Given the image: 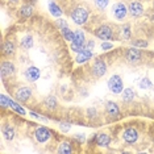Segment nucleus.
Segmentation results:
<instances>
[{
	"label": "nucleus",
	"mask_w": 154,
	"mask_h": 154,
	"mask_svg": "<svg viewBox=\"0 0 154 154\" xmlns=\"http://www.w3.org/2000/svg\"><path fill=\"white\" fill-rule=\"evenodd\" d=\"M111 142V138L109 136L106 134V133H100V134H97L96 137V143L99 146H108Z\"/></svg>",
	"instance_id": "nucleus-15"
},
{
	"label": "nucleus",
	"mask_w": 154,
	"mask_h": 154,
	"mask_svg": "<svg viewBox=\"0 0 154 154\" xmlns=\"http://www.w3.org/2000/svg\"><path fill=\"white\" fill-rule=\"evenodd\" d=\"M58 152H59V153H66V154H70V153H71V148H70V145H69L67 142H63L61 146H59Z\"/></svg>",
	"instance_id": "nucleus-22"
},
{
	"label": "nucleus",
	"mask_w": 154,
	"mask_h": 154,
	"mask_svg": "<svg viewBox=\"0 0 154 154\" xmlns=\"http://www.w3.org/2000/svg\"><path fill=\"white\" fill-rule=\"evenodd\" d=\"M9 107H12L13 109H15L16 112H19L20 115H25V109H24L23 107H20L17 103H15V101H13V100H11V104H9Z\"/></svg>",
	"instance_id": "nucleus-21"
},
{
	"label": "nucleus",
	"mask_w": 154,
	"mask_h": 154,
	"mask_svg": "<svg viewBox=\"0 0 154 154\" xmlns=\"http://www.w3.org/2000/svg\"><path fill=\"white\" fill-rule=\"evenodd\" d=\"M62 34H63V37H65L67 41H72V40H74V36H75V33H72L67 26L62 29Z\"/></svg>",
	"instance_id": "nucleus-20"
},
{
	"label": "nucleus",
	"mask_w": 154,
	"mask_h": 154,
	"mask_svg": "<svg viewBox=\"0 0 154 154\" xmlns=\"http://www.w3.org/2000/svg\"><path fill=\"white\" fill-rule=\"evenodd\" d=\"M108 87L113 94H120L122 92V82L119 75H113L108 80Z\"/></svg>",
	"instance_id": "nucleus-3"
},
{
	"label": "nucleus",
	"mask_w": 154,
	"mask_h": 154,
	"mask_svg": "<svg viewBox=\"0 0 154 154\" xmlns=\"http://www.w3.org/2000/svg\"><path fill=\"white\" fill-rule=\"evenodd\" d=\"M87 19H88V12H87V9L83 8V7H78V8L72 12V21L75 24H78V25L85 24L87 21Z\"/></svg>",
	"instance_id": "nucleus-1"
},
{
	"label": "nucleus",
	"mask_w": 154,
	"mask_h": 154,
	"mask_svg": "<svg viewBox=\"0 0 154 154\" xmlns=\"http://www.w3.org/2000/svg\"><path fill=\"white\" fill-rule=\"evenodd\" d=\"M21 45L24 48H26V49H29V48H32L33 46V41H32V38L30 37H25L24 40L21 41Z\"/></svg>",
	"instance_id": "nucleus-24"
},
{
	"label": "nucleus",
	"mask_w": 154,
	"mask_h": 154,
	"mask_svg": "<svg viewBox=\"0 0 154 154\" xmlns=\"http://www.w3.org/2000/svg\"><path fill=\"white\" fill-rule=\"evenodd\" d=\"M112 48H113V45L109 44V42H103L101 44V49H103V50H108V49H112Z\"/></svg>",
	"instance_id": "nucleus-32"
},
{
	"label": "nucleus",
	"mask_w": 154,
	"mask_h": 154,
	"mask_svg": "<svg viewBox=\"0 0 154 154\" xmlns=\"http://www.w3.org/2000/svg\"><path fill=\"white\" fill-rule=\"evenodd\" d=\"M49 9H50V13H51L53 16H55V17L62 16V11L59 9V7L55 4L54 2H50V3H49Z\"/></svg>",
	"instance_id": "nucleus-17"
},
{
	"label": "nucleus",
	"mask_w": 154,
	"mask_h": 154,
	"mask_svg": "<svg viewBox=\"0 0 154 154\" xmlns=\"http://www.w3.org/2000/svg\"><path fill=\"white\" fill-rule=\"evenodd\" d=\"M30 95H32V91H30V88H28V87H21L20 90H17L16 99L20 100V101H25V100L29 99Z\"/></svg>",
	"instance_id": "nucleus-6"
},
{
	"label": "nucleus",
	"mask_w": 154,
	"mask_h": 154,
	"mask_svg": "<svg viewBox=\"0 0 154 154\" xmlns=\"http://www.w3.org/2000/svg\"><path fill=\"white\" fill-rule=\"evenodd\" d=\"M25 75H26L28 80H30V82H34V80H37L38 78H40V70H38L37 67H29V69L26 70Z\"/></svg>",
	"instance_id": "nucleus-12"
},
{
	"label": "nucleus",
	"mask_w": 154,
	"mask_h": 154,
	"mask_svg": "<svg viewBox=\"0 0 154 154\" xmlns=\"http://www.w3.org/2000/svg\"><path fill=\"white\" fill-rule=\"evenodd\" d=\"M94 71H95V74L97 76H101V75H104L106 74V71H107V66L106 63H104L103 61H96L95 62V65H94Z\"/></svg>",
	"instance_id": "nucleus-11"
},
{
	"label": "nucleus",
	"mask_w": 154,
	"mask_h": 154,
	"mask_svg": "<svg viewBox=\"0 0 154 154\" xmlns=\"http://www.w3.org/2000/svg\"><path fill=\"white\" fill-rule=\"evenodd\" d=\"M107 112L111 115V116H117L119 115V107L116 103H113V101H108L107 104Z\"/></svg>",
	"instance_id": "nucleus-16"
},
{
	"label": "nucleus",
	"mask_w": 154,
	"mask_h": 154,
	"mask_svg": "<svg viewBox=\"0 0 154 154\" xmlns=\"http://www.w3.org/2000/svg\"><path fill=\"white\" fill-rule=\"evenodd\" d=\"M33 12V7L32 5H24L23 9H21V13L24 16H30Z\"/></svg>",
	"instance_id": "nucleus-23"
},
{
	"label": "nucleus",
	"mask_w": 154,
	"mask_h": 154,
	"mask_svg": "<svg viewBox=\"0 0 154 154\" xmlns=\"http://www.w3.org/2000/svg\"><path fill=\"white\" fill-rule=\"evenodd\" d=\"M3 50H4V54H7V55L13 54L15 53V45L12 42H9V41H7L4 44V46H3Z\"/></svg>",
	"instance_id": "nucleus-18"
},
{
	"label": "nucleus",
	"mask_w": 154,
	"mask_h": 154,
	"mask_svg": "<svg viewBox=\"0 0 154 154\" xmlns=\"http://www.w3.org/2000/svg\"><path fill=\"white\" fill-rule=\"evenodd\" d=\"M122 138H124L127 142H129V143H133V142H136V140L138 138V134H137V132H136V129L131 128V129H127V131L124 132Z\"/></svg>",
	"instance_id": "nucleus-8"
},
{
	"label": "nucleus",
	"mask_w": 154,
	"mask_h": 154,
	"mask_svg": "<svg viewBox=\"0 0 154 154\" xmlns=\"http://www.w3.org/2000/svg\"><path fill=\"white\" fill-rule=\"evenodd\" d=\"M122 37L125 38V40H128L129 37H131V30H129V26H124L122 28Z\"/></svg>",
	"instance_id": "nucleus-30"
},
{
	"label": "nucleus",
	"mask_w": 154,
	"mask_h": 154,
	"mask_svg": "<svg viewBox=\"0 0 154 154\" xmlns=\"http://www.w3.org/2000/svg\"><path fill=\"white\" fill-rule=\"evenodd\" d=\"M49 137H50V131L49 129L41 127L36 131V138L38 142H45L46 140H49Z\"/></svg>",
	"instance_id": "nucleus-5"
},
{
	"label": "nucleus",
	"mask_w": 154,
	"mask_h": 154,
	"mask_svg": "<svg viewBox=\"0 0 154 154\" xmlns=\"http://www.w3.org/2000/svg\"><path fill=\"white\" fill-rule=\"evenodd\" d=\"M108 2H109V0H95L96 5L99 7L100 9H104V8H106V7L108 5Z\"/></svg>",
	"instance_id": "nucleus-27"
},
{
	"label": "nucleus",
	"mask_w": 154,
	"mask_h": 154,
	"mask_svg": "<svg viewBox=\"0 0 154 154\" xmlns=\"http://www.w3.org/2000/svg\"><path fill=\"white\" fill-rule=\"evenodd\" d=\"M129 11H131L132 16H140L142 13L143 8H142V5L140 4L138 2H133L132 4L129 5Z\"/></svg>",
	"instance_id": "nucleus-13"
},
{
	"label": "nucleus",
	"mask_w": 154,
	"mask_h": 154,
	"mask_svg": "<svg viewBox=\"0 0 154 154\" xmlns=\"http://www.w3.org/2000/svg\"><path fill=\"white\" fill-rule=\"evenodd\" d=\"M140 87H141V88H150V87H152V83H150V80L148 79V78H143L142 79V82L140 83Z\"/></svg>",
	"instance_id": "nucleus-26"
},
{
	"label": "nucleus",
	"mask_w": 154,
	"mask_h": 154,
	"mask_svg": "<svg viewBox=\"0 0 154 154\" xmlns=\"http://www.w3.org/2000/svg\"><path fill=\"white\" fill-rule=\"evenodd\" d=\"M140 57H141V53H140V50L137 48H131V49H128V51H127V59L129 62H137Z\"/></svg>",
	"instance_id": "nucleus-9"
},
{
	"label": "nucleus",
	"mask_w": 154,
	"mask_h": 154,
	"mask_svg": "<svg viewBox=\"0 0 154 154\" xmlns=\"http://www.w3.org/2000/svg\"><path fill=\"white\" fill-rule=\"evenodd\" d=\"M15 71V66H13L11 62H3L2 65V76L5 75H11Z\"/></svg>",
	"instance_id": "nucleus-14"
},
{
	"label": "nucleus",
	"mask_w": 154,
	"mask_h": 154,
	"mask_svg": "<svg viewBox=\"0 0 154 154\" xmlns=\"http://www.w3.org/2000/svg\"><path fill=\"white\" fill-rule=\"evenodd\" d=\"M113 15L117 20H122L127 15V7L121 3H117V4L113 5Z\"/></svg>",
	"instance_id": "nucleus-4"
},
{
	"label": "nucleus",
	"mask_w": 154,
	"mask_h": 154,
	"mask_svg": "<svg viewBox=\"0 0 154 154\" xmlns=\"http://www.w3.org/2000/svg\"><path fill=\"white\" fill-rule=\"evenodd\" d=\"M96 36L101 38V40H109V38L112 37V30L109 26L104 25V26H100L99 29H97L96 32Z\"/></svg>",
	"instance_id": "nucleus-7"
},
{
	"label": "nucleus",
	"mask_w": 154,
	"mask_h": 154,
	"mask_svg": "<svg viewBox=\"0 0 154 154\" xmlns=\"http://www.w3.org/2000/svg\"><path fill=\"white\" fill-rule=\"evenodd\" d=\"M134 96V92H133L132 88H125V91H122V99L125 101H131Z\"/></svg>",
	"instance_id": "nucleus-19"
},
{
	"label": "nucleus",
	"mask_w": 154,
	"mask_h": 154,
	"mask_svg": "<svg viewBox=\"0 0 154 154\" xmlns=\"http://www.w3.org/2000/svg\"><path fill=\"white\" fill-rule=\"evenodd\" d=\"M133 45L134 46H148V42H145V41H133Z\"/></svg>",
	"instance_id": "nucleus-31"
},
{
	"label": "nucleus",
	"mask_w": 154,
	"mask_h": 154,
	"mask_svg": "<svg viewBox=\"0 0 154 154\" xmlns=\"http://www.w3.org/2000/svg\"><path fill=\"white\" fill-rule=\"evenodd\" d=\"M71 49L74 51H78V53L85 49V34H83L82 30H76V32H75V36H74V40H72Z\"/></svg>",
	"instance_id": "nucleus-2"
},
{
	"label": "nucleus",
	"mask_w": 154,
	"mask_h": 154,
	"mask_svg": "<svg viewBox=\"0 0 154 154\" xmlns=\"http://www.w3.org/2000/svg\"><path fill=\"white\" fill-rule=\"evenodd\" d=\"M12 2H17V0H12Z\"/></svg>",
	"instance_id": "nucleus-35"
},
{
	"label": "nucleus",
	"mask_w": 154,
	"mask_h": 154,
	"mask_svg": "<svg viewBox=\"0 0 154 154\" xmlns=\"http://www.w3.org/2000/svg\"><path fill=\"white\" fill-rule=\"evenodd\" d=\"M91 57H92L91 49H83V50L79 51L78 55H76V62H78V63H83V62L88 61Z\"/></svg>",
	"instance_id": "nucleus-10"
},
{
	"label": "nucleus",
	"mask_w": 154,
	"mask_h": 154,
	"mask_svg": "<svg viewBox=\"0 0 154 154\" xmlns=\"http://www.w3.org/2000/svg\"><path fill=\"white\" fill-rule=\"evenodd\" d=\"M46 107L48 108H54L55 107V99L51 96H49L46 99Z\"/></svg>",
	"instance_id": "nucleus-28"
},
{
	"label": "nucleus",
	"mask_w": 154,
	"mask_h": 154,
	"mask_svg": "<svg viewBox=\"0 0 154 154\" xmlns=\"http://www.w3.org/2000/svg\"><path fill=\"white\" fill-rule=\"evenodd\" d=\"M13 129L12 128H9V127H5L4 128V136H5V138L7 140H12L13 138Z\"/></svg>",
	"instance_id": "nucleus-25"
},
{
	"label": "nucleus",
	"mask_w": 154,
	"mask_h": 154,
	"mask_svg": "<svg viewBox=\"0 0 154 154\" xmlns=\"http://www.w3.org/2000/svg\"><path fill=\"white\" fill-rule=\"evenodd\" d=\"M58 25H59V26H63V28H66V23L63 21V20H58Z\"/></svg>",
	"instance_id": "nucleus-33"
},
{
	"label": "nucleus",
	"mask_w": 154,
	"mask_h": 154,
	"mask_svg": "<svg viewBox=\"0 0 154 154\" xmlns=\"http://www.w3.org/2000/svg\"><path fill=\"white\" fill-rule=\"evenodd\" d=\"M0 100H2V106H3V107L9 106V104H11V99H9V97H7L5 95H2V96H0Z\"/></svg>",
	"instance_id": "nucleus-29"
},
{
	"label": "nucleus",
	"mask_w": 154,
	"mask_h": 154,
	"mask_svg": "<svg viewBox=\"0 0 154 154\" xmlns=\"http://www.w3.org/2000/svg\"><path fill=\"white\" fill-rule=\"evenodd\" d=\"M61 129H63V131H69V125H61Z\"/></svg>",
	"instance_id": "nucleus-34"
}]
</instances>
